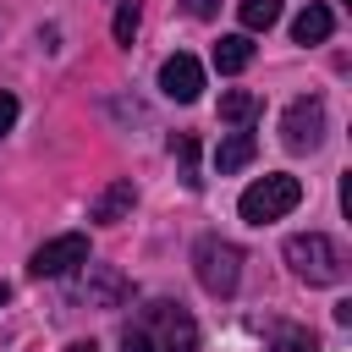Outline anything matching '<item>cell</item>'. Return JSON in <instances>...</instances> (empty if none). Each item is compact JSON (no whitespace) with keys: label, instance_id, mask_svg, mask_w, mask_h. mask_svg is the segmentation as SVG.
Returning a JSON list of instances; mask_svg holds the SVG:
<instances>
[{"label":"cell","instance_id":"obj_18","mask_svg":"<svg viewBox=\"0 0 352 352\" xmlns=\"http://www.w3.org/2000/svg\"><path fill=\"white\" fill-rule=\"evenodd\" d=\"M16 110H22V104H16V94H6V88H0V138L16 126Z\"/></svg>","mask_w":352,"mask_h":352},{"label":"cell","instance_id":"obj_16","mask_svg":"<svg viewBox=\"0 0 352 352\" xmlns=\"http://www.w3.org/2000/svg\"><path fill=\"white\" fill-rule=\"evenodd\" d=\"M275 352H319V341L308 330H292V324H275Z\"/></svg>","mask_w":352,"mask_h":352},{"label":"cell","instance_id":"obj_13","mask_svg":"<svg viewBox=\"0 0 352 352\" xmlns=\"http://www.w3.org/2000/svg\"><path fill=\"white\" fill-rule=\"evenodd\" d=\"M214 66H220L226 77L248 72V66H253V38H248V33H226V38L214 44Z\"/></svg>","mask_w":352,"mask_h":352},{"label":"cell","instance_id":"obj_23","mask_svg":"<svg viewBox=\"0 0 352 352\" xmlns=\"http://www.w3.org/2000/svg\"><path fill=\"white\" fill-rule=\"evenodd\" d=\"M116 6H121V0H116Z\"/></svg>","mask_w":352,"mask_h":352},{"label":"cell","instance_id":"obj_4","mask_svg":"<svg viewBox=\"0 0 352 352\" xmlns=\"http://www.w3.org/2000/svg\"><path fill=\"white\" fill-rule=\"evenodd\" d=\"M302 204V182L297 176H286V170H270V176H258L248 192H242V220L248 226H270V220H280V214H292Z\"/></svg>","mask_w":352,"mask_h":352},{"label":"cell","instance_id":"obj_7","mask_svg":"<svg viewBox=\"0 0 352 352\" xmlns=\"http://www.w3.org/2000/svg\"><path fill=\"white\" fill-rule=\"evenodd\" d=\"M160 94L165 99H176V104H192L198 94H204V66L192 60V55H165V66H160Z\"/></svg>","mask_w":352,"mask_h":352},{"label":"cell","instance_id":"obj_10","mask_svg":"<svg viewBox=\"0 0 352 352\" xmlns=\"http://www.w3.org/2000/svg\"><path fill=\"white\" fill-rule=\"evenodd\" d=\"M330 33H336V16H330V6H319V0L302 6L297 22H292V38H297V44H324Z\"/></svg>","mask_w":352,"mask_h":352},{"label":"cell","instance_id":"obj_2","mask_svg":"<svg viewBox=\"0 0 352 352\" xmlns=\"http://www.w3.org/2000/svg\"><path fill=\"white\" fill-rule=\"evenodd\" d=\"M286 264L297 280L308 286H336L346 275V253L341 242H330L324 231H302V236H286Z\"/></svg>","mask_w":352,"mask_h":352},{"label":"cell","instance_id":"obj_9","mask_svg":"<svg viewBox=\"0 0 352 352\" xmlns=\"http://www.w3.org/2000/svg\"><path fill=\"white\" fill-rule=\"evenodd\" d=\"M126 297H132V280H126L121 270L88 264V302H94V308H121Z\"/></svg>","mask_w":352,"mask_h":352},{"label":"cell","instance_id":"obj_20","mask_svg":"<svg viewBox=\"0 0 352 352\" xmlns=\"http://www.w3.org/2000/svg\"><path fill=\"white\" fill-rule=\"evenodd\" d=\"M66 352H99V346H94V341H72Z\"/></svg>","mask_w":352,"mask_h":352},{"label":"cell","instance_id":"obj_8","mask_svg":"<svg viewBox=\"0 0 352 352\" xmlns=\"http://www.w3.org/2000/svg\"><path fill=\"white\" fill-rule=\"evenodd\" d=\"M132 204H138V187H132V176H116L94 204H88V220H99V226H116V220H126L132 214Z\"/></svg>","mask_w":352,"mask_h":352},{"label":"cell","instance_id":"obj_15","mask_svg":"<svg viewBox=\"0 0 352 352\" xmlns=\"http://www.w3.org/2000/svg\"><path fill=\"white\" fill-rule=\"evenodd\" d=\"M236 11H242V28L248 33H264V28L280 22V0H242Z\"/></svg>","mask_w":352,"mask_h":352},{"label":"cell","instance_id":"obj_21","mask_svg":"<svg viewBox=\"0 0 352 352\" xmlns=\"http://www.w3.org/2000/svg\"><path fill=\"white\" fill-rule=\"evenodd\" d=\"M6 297H11V286H6V280H0V302H6Z\"/></svg>","mask_w":352,"mask_h":352},{"label":"cell","instance_id":"obj_11","mask_svg":"<svg viewBox=\"0 0 352 352\" xmlns=\"http://www.w3.org/2000/svg\"><path fill=\"white\" fill-rule=\"evenodd\" d=\"M253 154H258V138H253V132H231V138H220V148H214V170L231 176V170L253 165Z\"/></svg>","mask_w":352,"mask_h":352},{"label":"cell","instance_id":"obj_5","mask_svg":"<svg viewBox=\"0 0 352 352\" xmlns=\"http://www.w3.org/2000/svg\"><path fill=\"white\" fill-rule=\"evenodd\" d=\"M280 143L292 148V154H314L319 143H324V99H292L286 104V116H280Z\"/></svg>","mask_w":352,"mask_h":352},{"label":"cell","instance_id":"obj_12","mask_svg":"<svg viewBox=\"0 0 352 352\" xmlns=\"http://www.w3.org/2000/svg\"><path fill=\"white\" fill-rule=\"evenodd\" d=\"M258 110H264V99L253 88H226L220 94V121H231V126H253Z\"/></svg>","mask_w":352,"mask_h":352},{"label":"cell","instance_id":"obj_1","mask_svg":"<svg viewBox=\"0 0 352 352\" xmlns=\"http://www.w3.org/2000/svg\"><path fill=\"white\" fill-rule=\"evenodd\" d=\"M121 352H198V319L170 297L143 302L121 324Z\"/></svg>","mask_w":352,"mask_h":352},{"label":"cell","instance_id":"obj_14","mask_svg":"<svg viewBox=\"0 0 352 352\" xmlns=\"http://www.w3.org/2000/svg\"><path fill=\"white\" fill-rule=\"evenodd\" d=\"M170 154H176L182 187H204V176H198V138H192V132H176V138H170Z\"/></svg>","mask_w":352,"mask_h":352},{"label":"cell","instance_id":"obj_22","mask_svg":"<svg viewBox=\"0 0 352 352\" xmlns=\"http://www.w3.org/2000/svg\"><path fill=\"white\" fill-rule=\"evenodd\" d=\"M346 6H352V0H346Z\"/></svg>","mask_w":352,"mask_h":352},{"label":"cell","instance_id":"obj_19","mask_svg":"<svg viewBox=\"0 0 352 352\" xmlns=\"http://www.w3.org/2000/svg\"><path fill=\"white\" fill-rule=\"evenodd\" d=\"M187 16H214V0H182Z\"/></svg>","mask_w":352,"mask_h":352},{"label":"cell","instance_id":"obj_17","mask_svg":"<svg viewBox=\"0 0 352 352\" xmlns=\"http://www.w3.org/2000/svg\"><path fill=\"white\" fill-rule=\"evenodd\" d=\"M110 33H116V44H132L138 38V0H121L116 6V28Z\"/></svg>","mask_w":352,"mask_h":352},{"label":"cell","instance_id":"obj_6","mask_svg":"<svg viewBox=\"0 0 352 352\" xmlns=\"http://www.w3.org/2000/svg\"><path fill=\"white\" fill-rule=\"evenodd\" d=\"M77 264H88V236L82 231H66V236H55V242H44L38 253H33V275L38 280H55V275H72Z\"/></svg>","mask_w":352,"mask_h":352},{"label":"cell","instance_id":"obj_3","mask_svg":"<svg viewBox=\"0 0 352 352\" xmlns=\"http://www.w3.org/2000/svg\"><path fill=\"white\" fill-rule=\"evenodd\" d=\"M192 275L209 297H231L242 286V248L226 242V236H198L192 248Z\"/></svg>","mask_w":352,"mask_h":352}]
</instances>
